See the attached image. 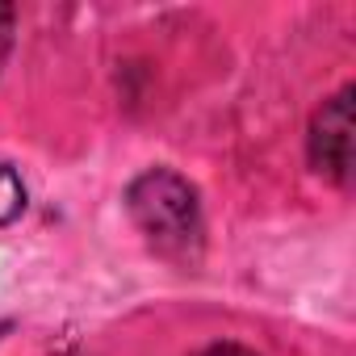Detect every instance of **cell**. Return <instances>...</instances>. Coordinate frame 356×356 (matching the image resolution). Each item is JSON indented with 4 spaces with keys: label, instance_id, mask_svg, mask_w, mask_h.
Segmentation results:
<instances>
[{
    "label": "cell",
    "instance_id": "obj_1",
    "mask_svg": "<svg viewBox=\"0 0 356 356\" xmlns=\"http://www.w3.org/2000/svg\"><path fill=\"white\" fill-rule=\"evenodd\" d=\"M126 210L159 256H172V260L197 256L202 206H197V189L185 176H176L172 168H147L126 189Z\"/></svg>",
    "mask_w": 356,
    "mask_h": 356
},
{
    "label": "cell",
    "instance_id": "obj_2",
    "mask_svg": "<svg viewBox=\"0 0 356 356\" xmlns=\"http://www.w3.org/2000/svg\"><path fill=\"white\" fill-rule=\"evenodd\" d=\"M310 163L331 181L352 176V88H339L310 122Z\"/></svg>",
    "mask_w": 356,
    "mask_h": 356
},
{
    "label": "cell",
    "instance_id": "obj_3",
    "mask_svg": "<svg viewBox=\"0 0 356 356\" xmlns=\"http://www.w3.org/2000/svg\"><path fill=\"white\" fill-rule=\"evenodd\" d=\"M22 210H26V185H22V176L9 163H0V227H9Z\"/></svg>",
    "mask_w": 356,
    "mask_h": 356
},
{
    "label": "cell",
    "instance_id": "obj_4",
    "mask_svg": "<svg viewBox=\"0 0 356 356\" xmlns=\"http://www.w3.org/2000/svg\"><path fill=\"white\" fill-rule=\"evenodd\" d=\"M13 9L9 5H0V63H5V55H9V47H13Z\"/></svg>",
    "mask_w": 356,
    "mask_h": 356
},
{
    "label": "cell",
    "instance_id": "obj_5",
    "mask_svg": "<svg viewBox=\"0 0 356 356\" xmlns=\"http://www.w3.org/2000/svg\"><path fill=\"white\" fill-rule=\"evenodd\" d=\"M202 356H256V352H248V348H239V343H214V348H206Z\"/></svg>",
    "mask_w": 356,
    "mask_h": 356
}]
</instances>
